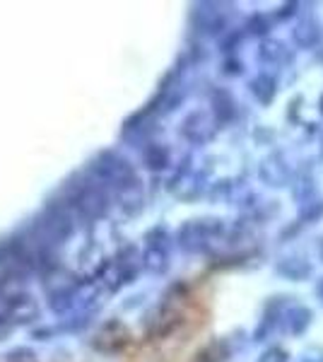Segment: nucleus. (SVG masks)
I'll return each instance as SVG.
<instances>
[{
  "label": "nucleus",
  "mask_w": 323,
  "mask_h": 362,
  "mask_svg": "<svg viewBox=\"0 0 323 362\" xmlns=\"http://www.w3.org/2000/svg\"><path fill=\"white\" fill-rule=\"evenodd\" d=\"M258 174H261L263 184L270 186V189H283V186H290L295 172H292V165L283 153H273L261 162Z\"/></svg>",
  "instance_id": "nucleus-1"
},
{
  "label": "nucleus",
  "mask_w": 323,
  "mask_h": 362,
  "mask_svg": "<svg viewBox=\"0 0 323 362\" xmlns=\"http://www.w3.org/2000/svg\"><path fill=\"white\" fill-rule=\"evenodd\" d=\"M275 271H278V276H283L285 280L299 283V280L311 278L314 266H311V261L307 259V256H302V254H285V256H280V259H278Z\"/></svg>",
  "instance_id": "nucleus-2"
},
{
  "label": "nucleus",
  "mask_w": 323,
  "mask_h": 362,
  "mask_svg": "<svg viewBox=\"0 0 323 362\" xmlns=\"http://www.w3.org/2000/svg\"><path fill=\"white\" fill-rule=\"evenodd\" d=\"M311 321H314V312L307 305H287L280 329H285V334L290 336H302L309 331Z\"/></svg>",
  "instance_id": "nucleus-3"
},
{
  "label": "nucleus",
  "mask_w": 323,
  "mask_h": 362,
  "mask_svg": "<svg viewBox=\"0 0 323 362\" xmlns=\"http://www.w3.org/2000/svg\"><path fill=\"white\" fill-rule=\"evenodd\" d=\"M258 61L266 63V66H287L292 61V51L287 49L285 42L280 39H263L258 46Z\"/></svg>",
  "instance_id": "nucleus-4"
},
{
  "label": "nucleus",
  "mask_w": 323,
  "mask_h": 362,
  "mask_svg": "<svg viewBox=\"0 0 323 362\" xmlns=\"http://www.w3.org/2000/svg\"><path fill=\"white\" fill-rule=\"evenodd\" d=\"M292 39H295L299 49H314L321 39V25L314 17H302L297 22V27L292 29Z\"/></svg>",
  "instance_id": "nucleus-5"
},
{
  "label": "nucleus",
  "mask_w": 323,
  "mask_h": 362,
  "mask_svg": "<svg viewBox=\"0 0 323 362\" xmlns=\"http://www.w3.org/2000/svg\"><path fill=\"white\" fill-rule=\"evenodd\" d=\"M249 90H251V95L256 97L258 104L268 107V104L275 99V95H278V83H275V78L270 73H258L249 83Z\"/></svg>",
  "instance_id": "nucleus-6"
},
{
  "label": "nucleus",
  "mask_w": 323,
  "mask_h": 362,
  "mask_svg": "<svg viewBox=\"0 0 323 362\" xmlns=\"http://www.w3.org/2000/svg\"><path fill=\"white\" fill-rule=\"evenodd\" d=\"M184 126H186L184 133H189V138H193V140H208V138H213V133H215L213 124L201 114L191 116L189 124H184Z\"/></svg>",
  "instance_id": "nucleus-7"
},
{
  "label": "nucleus",
  "mask_w": 323,
  "mask_h": 362,
  "mask_svg": "<svg viewBox=\"0 0 323 362\" xmlns=\"http://www.w3.org/2000/svg\"><path fill=\"white\" fill-rule=\"evenodd\" d=\"M299 218L304 223H316L319 218H323V198H314V201H302V210H299Z\"/></svg>",
  "instance_id": "nucleus-8"
},
{
  "label": "nucleus",
  "mask_w": 323,
  "mask_h": 362,
  "mask_svg": "<svg viewBox=\"0 0 323 362\" xmlns=\"http://www.w3.org/2000/svg\"><path fill=\"white\" fill-rule=\"evenodd\" d=\"M258 362H290V353L283 346H270L258 355Z\"/></svg>",
  "instance_id": "nucleus-9"
},
{
  "label": "nucleus",
  "mask_w": 323,
  "mask_h": 362,
  "mask_svg": "<svg viewBox=\"0 0 323 362\" xmlns=\"http://www.w3.org/2000/svg\"><path fill=\"white\" fill-rule=\"evenodd\" d=\"M268 29H270V17L266 15H254L249 20V32L251 34H258V37H263V34H268Z\"/></svg>",
  "instance_id": "nucleus-10"
},
{
  "label": "nucleus",
  "mask_w": 323,
  "mask_h": 362,
  "mask_svg": "<svg viewBox=\"0 0 323 362\" xmlns=\"http://www.w3.org/2000/svg\"><path fill=\"white\" fill-rule=\"evenodd\" d=\"M215 107H217V114H220V119H229L234 112V102H232V97L227 95H220V102H215Z\"/></svg>",
  "instance_id": "nucleus-11"
},
{
  "label": "nucleus",
  "mask_w": 323,
  "mask_h": 362,
  "mask_svg": "<svg viewBox=\"0 0 323 362\" xmlns=\"http://www.w3.org/2000/svg\"><path fill=\"white\" fill-rule=\"evenodd\" d=\"M299 362H323V348L321 346H309L302 350Z\"/></svg>",
  "instance_id": "nucleus-12"
},
{
  "label": "nucleus",
  "mask_w": 323,
  "mask_h": 362,
  "mask_svg": "<svg viewBox=\"0 0 323 362\" xmlns=\"http://www.w3.org/2000/svg\"><path fill=\"white\" fill-rule=\"evenodd\" d=\"M297 8H299V3H285V5H280V8H278V20H290L292 15H297Z\"/></svg>",
  "instance_id": "nucleus-13"
},
{
  "label": "nucleus",
  "mask_w": 323,
  "mask_h": 362,
  "mask_svg": "<svg viewBox=\"0 0 323 362\" xmlns=\"http://www.w3.org/2000/svg\"><path fill=\"white\" fill-rule=\"evenodd\" d=\"M316 297H319L321 305H323V278L319 280V283H316Z\"/></svg>",
  "instance_id": "nucleus-14"
},
{
  "label": "nucleus",
  "mask_w": 323,
  "mask_h": 362,
  "mask_svg": "<svg viewBox=\"0 0 323 362\" xmlns=\"http://www.w3.org/2000/svg\"><path fill=\"white\" fill-rule=\"evenodd\" d=\"M319 254H321V261H323V239H321V247H319Z\"/></svg>",
  "instance_id": "nucleus-15"
},
{
  "label": "nucleus",
  "mask_w": 323,
  "mask_h": 362,
  "mask_svg": "<svg viewBox=\"0 0 323 362\" xmlns=\"http://www.w3.org/2000/svg\"><path fill=\"white\" fill-rule=\"evenodd\" d=\"M321 114H323V97H321Z\"/></svg>",
  "instance_id": "nucleus-16"
}]
</instances>
